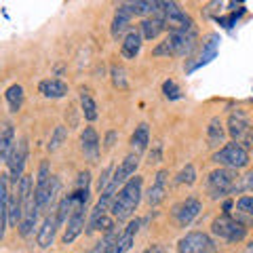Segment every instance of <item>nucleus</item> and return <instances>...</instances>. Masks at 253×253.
<instances>
[{"label":"nucleus","instance_id":"obj_1","mask_svg":"<svg viewBox=\"0 0 253 253\" xmlns=\"http://www.w3.org/2000/svg\"><path fill=\"white\" fill-rule=\"evenodd\" d=\"M141 194H144V177L133 175L121 190H118V194L114 196L112 209H110L112 219H116V221L131 219L133 213L137 211L139 203H141Z\"/></svg>","mask_w":253,"mask_h":253},{"label":"nucleus","instance_id":"obj_2","mask_svg":"<svg viewBox=\"0 0 253 253\" xmlns=\"http://www.w3.org/2000/svg\"><path fill=\"white\" fill-rule=\"evenodd\" d=\"M59 194V179L51 175V169H49V163L42 161L41 163V169L36 173V186H34V196H32V201L36 203V207L44 211L46 215H49V209L53 201L57 199Z\"/></svg>","mask_w":253,"mask_h":253},{"label":"nucleus","instance_id":"obj_3","mask_svg":"<svg viewBox=\"0 0 253 253\" xmlns=\"http://www.w3.org/2000/svg\"><path fill=\"white\" fill-rule=\"evenodd\" d=\"M207 190L211 199H226V196L239 194L241 192V177L239 173L232 169H224L219 167L215 171L209 173L207 177Z\"/></svg>","mask_w":253,"mask_h":253},{"label":"nucleus","instance_id":"obj_4","mask_svg":"<svg viewBox=\"0 0 253 253\" xmlns=\"http://www.w3.org/2000/svg\"><path fill=\"white\" fill-rule=\"evenodd\" d=\"M211 234L217 236V239H224L226 243H241L247 236V226H243L230 213H221V215L213 219Z\"/></svg>","mask_w":253,"mask_h":253},{"label":"nucleus","instance_id":"obj_5","mask_svg":"<svg viewBox=\"0 0 253 253\" xmlns=\"http://www.w3.org/2000/svg\"><path fill=\"white\" fill-rule=\"evenodd\" d=\"M211 161L224 169L239 171V169L249 167V152L245 148H241L239 144L230 141V144H224L219 150H215L211 156Z\"/></svg>","mask_w":253,"mask_h":253},{"label":"nucleus","instance_id":"obj_6","mask_svg":"<svg viewBox=\"0 0 253 253\" xmlns=\"http://www.w3.org/2000/svg\"><path fill=\"white\" fill-rule=\"evenodd\" d=\"M161 17L165 19V26L169 32H177V30H188V28H196L194 19L186 13V9H181L177 2H158V11Z\"/></svg>","mask_w":253,"mask_h":253},{"label":"nucleus","instance_id":"obj_7","mask_svg":"<svg viewBox=\"0 0 253 253\" xmlns=\"http://www.w3.org/2000/svg\"><path fill=\"white\" fill-rule=\"evenodd\" d=\"M228 135L232 137L234 144H239L249 152L253 150V126L249 123V118L243 112H232L228 118Z\"/></svg>","mask_w":253,"mask_h":253},{"label":"nucleus","instance_id":"obj_8","mask_svg":"<svg viewBox=\"0 0 253 253\" xmlns=\"http://www.w3.org/2000/svg\"><path fill=\"white\" fill-rule=\"evenodd\" d=\"M28 152H30V144H28V137H21L17 144H15L13 152L6 161V167H9V179L13 188L19 184V179L26 175V163H28Z\"/></svg>","mask_w":253,"mask_h":253},{"label":"nucleus","instance_id":"obj_9","mask_svg":"<svg viewBox=\"0 0 253 253\" xmlns=\"http://www.w3.org/2000/svg\"><path fill=\"white\" fill-rule=\"evenodd\" d=\"M215 243L207 232H188L177 241V253H213Z\"/></svg>","mask_w":253,"mask_h":253},{"label":"nucleus","instance_id":"obj_10","mask_svg":"<svg viewBox=\"0 0 253 253\" xmlns=\"http://www.w3.org/2000/svg\"><path fill=\"white\" fill-rule=\"evenodd\" d=\"M169 38H171L175 57H190L196 46H199V32H196V28L169 32Z\"/></svg>","mask_w":253,"mask_h":253},{"label":"nucleus","instance_id":"obj_11","mask_svg":"<svg viewBox=\"0 0 253 253\" xmlns=\"http://www.w3.org/2000/svg\"><path fill=\"white\" fill-rule=\"evenodd\" d=\"M203 211V203L199 199H194V196H188V199L179 201L177 205H173L171 209V215L175 219V224L179 228H188L192 221L201 215Z\"/></svg>","mask_w":253,"mask_h":253},{"label":"nucleus","instance_id":"obj_12","mask_svg":"<svg viewBox=\"0 0 253 253\" xmlns=\"http://www.w3.org/2000/svg\"><path fill=\"white\" fill-rule=\"evenodd\" d=\"M86 219H89V213H86V207H78L72 209L70 217L63 226V234H61V243L63 245H72L78 236L83 234V230L86 228Z\"/></svg>","mask_w":253,"mask_h":253},{"label":"nucleus","instance_id":"obj_13","mask_svg":"<svg viewBox=\"0 0 253 253\" xmlns=\"http://www.w3.org/2000/svg\"><path fill=\"white\" fill-rule=\"evenodd\" d=\"M137 167H139V156L137 154H126L123 161H121V165L114 169V177H112V186L114 188H118L121 190L126 181H129L133 175H135V171H137Z\"/></svg>","mask_w":253,"mask_h":253},{"label":"nucleus","instance_id":"obj_14","mask_svg":"<svg viewBox=\"0 0 253 253\" xmlns=\"http://www.w3.org/2000/svg\"><path fill=\"white\" fill-rule=\"evenodd\" d=\"M167 184H169V171L158 169L152 186H150L148 194H146V203L150 205V207H158V205L165 201V196H167Z\"/></svg>","mask_w":253,"mask_h":253},{"label":"nucleus","instance_id":"obj_15","mask_svg":"<svg viewBox=\"0 0 253 253\" xmlns=\"http://www.w3.org/2000/svg\"><path fill=\"white\" fill-rule=\"evenodd\" d=\"M59 221H57V215H55V211H51L49 215H46L42 219V224H41V230L36 232V245L41 249H49L53 241H55V234H57L59 230Z\"/></svg>","mask_w":253,"mask_h":253},{"label":"nucleus","instance_id":"obj_16","mask_svg":"<svg viewBox=\"0 0 253 253\" xmlns=\"http://www.w3.org/2000/svg\"><path fill=\"white\" fill-rule=\"evenodd\" d=\"M131 21H133V15L129 13V9H126V4H118V9L114 13V19H112V26H110V34H112L114 41L125 38L133 30Z\"/></svg>","mask_w":253,"mask_h":253},{"label":"nucleus","instance_id":"obj_17","mask_svg":"<svg viewBox=\"0 0 253 253\" xmlns=\"http://www.w3.org/2000/svg\"><path fill=\"white\" fill-rule=\"evenodd\" d=\"M139 226H141L139 219H129V224L125 226V230L121 232V236H118V241L114 243V247H112L110 253H129L131 247H133V243H135Z\"/></svg>","mask_w":253,"mask_h":253},{"label":"nucleus","instance_id":"obj_18","mask_svg":"<svg viewBox=\"0 0 253 253\" xmlns=\"http://www.w3.org/2000/svg\"><path fill=\"white\" fill-rule=\"evenodd\" d=\"M9 201H11L9 175L0 173V241L4 239L6 226H9Z\"/></svg>","mask_w":253,"mask_h":253},{"label":"nucleus","instance_id":"obj_19","mask_svg":"<svg viewBox=\"0 0 253 253\" xmlns=\"http://www.w3.org/2000/svg\"><path fill=\"white\" fill-rule=\"evenodd\" d=\"M38 93L44 95L46 99H61L70 93V86L61 78H44L38 83Z\"/></svg>","mask_w":253,"mask_h":253},{"label":"nucleus","instance_id":"obj_20","mask_svg":"<svg viewBox=\"0 0 253 253\" xmlns=\"http://www.w3.org/2000/svg\"><path fill=\"white\" fill-rule=\"evenodd\" d=\"M165 30H167V26H165V19L158 13H154L152 17L141 19V23H139V34L144 41H154V38L161 36Z\"/></svg>","mask_w":253,"mask_h":253},{"label":"nucleus","instance_id":"obj_21","mask_svg":"<svg viewBox=\"0 0 253 253\" xmlns=\"http://www.w3.org/2000/svg\"><path fill=\"white\" fill-rule=\"evenodd\" d=\"M81 148L84 156H89L91 161H97L99 158V150H101V144H99V135L93 126H84V131L81 133Z\"/></svg>","mask_w":253,"mask_h":253},{"label":"nucleus","instance_id":"obj_22","mask_svg":"<svg viewBox=\"0 0 253 253\" xmlns=\"http://www.w3.org/2000/svg\"><path fill=\"white\" fill-rule=\"evenodd\" d=\"M15 144H17V139H15V129L11 123H2L0 125V161H9V156L13 152Z\"/></svg>","mask_w":253,"mask_h":253},{"label":"nucleus","instance_id":"obj_23","mask_svg":"<svg viewBox=\"0 0 253 253\" xmlns=\"http://www.w3.org/2000/svg\"><path fill=\"white\" fill-rule=\"evenodd\" d=\"M141 44H144V38L137 30H131L129 34L123 38V44H121V55L125 59H135L139 51H141Z\"/></svg>","mask_w":253,"mask_h":253},{"label":"nucleus","instance_id":"obj_24","mask_svg":"<svg viewBox=\"0 0 253 253\" xmlns=\"http://www.w3.org/2000/svg\"><path fill=\"white\" fill-rule=\"evenodd\" d=\"M148 146H150V126L148 123H141L135 126V131L131 135V152L141 156L148 150Z\"/></svg>","mask_w":253,"mask_h":253},{"label":"nucleus","instance_id":"obj_25","mask_svg":"<svg viewBox=\"0 0 253 253\" xmlns=\"http://www.w3.org/2000/svg\"><path fill=\"white\" fill-rule=\"evenodd\" d=\"M38 215H41V209H38L36 203L32 201V203L28 205L26 213H23L19 226H17V230H19V234L23 236V239H28V236L34 232V228H36V224H38Z\"/></svg>","mask_w":253,"mask_h":253},{"label":"nucleus","instance_id":"obj_26","mask_svg":"<svg viewBox=\"0 0 253 253\" xmlns=\"http://www.w3.org/2000/svg\"><path fill=\"white\" fill-rule=\"evenodd\" d=\"M226 139V129H224V123H221L219 116H213L209 121V126H207V141L211 148H221Z\"/></svg>","mask_w":253,"mask_h":253},{"label":"nucleus","instance_id":"obj_27","mask_svg":"<svg viewBox=\"0 0 253 253\" xmlns=\"http://www.w3.org/2000/svg\"><path fill=\"white\" fill-rule=\"evenodd\" d=\"M217 49H219V36H217V34H209L207 41H205V44H203L201 59L196 61L192 68H190V72H192V70H196V68H201V66H205V63H209L211 59H215Z\"/></svg>","mask_w":253,"mask_h":253},{"label":"nucleus","instance_id":"obj_28","mask_svg":"<svg viewBox=\"0 0 253 253\" xmlns=\"http://www.w3.org/2000/svg\"><path fill=\"white\" fill-rule=\"evenodd\" d=\"M118 236H121V230L114 226V228H110L108 232H104V236L95 243V247L89 251V253H110L114 247V243L118 241Z\"/></svg>","mask_w":253,"mask_h":253},{"label":"nucleus","instance_id":"obj_29","mask_svg":"<svg viewBox=\"0 0 253 253\" xmlns=\"http://www.w3.org/2000/svg\"><path fill=\"white\" fill-rule=\"evenodd\" d=\"M6 97V104H9V110L13 114H17L21 106H23V99H26V93H23V86L21 84H11L4 93Z\"/></svg>","mask_w":253,"mask_h":253},{"label":"nucleus","instance_id":"obj_30","mask_svg":"<svg viewBox=\"0 0 253 253\" xmlns=\"http://www.w3.org/2000/svg\"><path fill=\"white\" fill-rule=\"evenodd\" d=\"M81 108H83V116H84V121H97V116H99V110H97V104H95V99H93V95L89 91H81Z\"/></svg>","mask_w":253,"mask_h":253},{"label":"nucleus","instance_id":"obj_31","mask_svg":"<svg viewBox=\"0 0 253 253\" xmlns=\"http://www.w3.org/2000/svg\"><path fill=\"white\" fill-rule=\"evenodd\" d=\"M66 139H68V129L63 125H57L51 133V139H49V144H46V150H49V152H57V150L66 144Z\"/></svg>","mask_w":253,"mask_h":253},{"label":"nucleus","instance_id":"obj_32","mask_svg":"<svg viewBox=\"0 0 253 253\" xmlns=\"http://www.w3.org/2000/svg\"><path fill=\"white\" fill-rule=\"evenodd\" d=\"M194 181H196V169H194V165H192V163H188L186 167L177 173L175 184H177V186H192Z\"/></svg>","mask_w":253,"mask_h":253},{"label":"nucleus","instance_id":"obj_33","mask_svg":"<svg viewBox=\"0 0 253 253\" xmlns=\"http://www.w3.org/2000/svg\"><path fill=\"white\" fill-rule=\"evenodd\" d=\"M234 209H236V213H241V215L253 217V194L241 196V199L234 203Z\"/></svg>","mask_w":253,"mask_h":253},{"label":"nucleus","instance_id":"obj_34","mask_svg":"<svg viewBox=\"0 0 253 253\" xmlns=\"http://www.w3.org/2000/svg\"><path fill=\"white\" fill-rule=\"evenodd\" d=\"M112 177H114V165H108V167L101 171L99 179H97V192H99V194L108 190V186L112 184Z\"/></svg>","mask_w":253,"mask_h":253},{"label":"nucleus","instance_id":"obj_35","mask_svg":"<svg viewBox=\"0 0 253 253\" xmlns=\"http://www.w3.org/2000/svg\"><path fill=\"white\" fill-rule=\"evenodd\" d=\"M110 74H112L114 86H118V89H126V86H129V81H126V72H125L121 66H112Z\"/></svg>","mask_w":253,"mask_h":253},{"label":"nucleus","instance_id":"obj_36","mask_svg":"<svg viewBox=\"0 0 253 253\" xmlns=\"http://www.w3.org/2000/svg\"><path fill=\"white\" fill-rule=\"evenodd\" d=\"M152 55H154V57H175V55H173V44H171V38L167 36V38H165V41H163L161 44L154 46Z\"/></svg>","mask_w":253,"mask_h":253},{"label":"nucleus","instance_id":"obj_37","mask_svg":"<svg viewBox=\"0 0 253 253\" xmlns=\"http://www.w3.org/2000/svg\"><path fill=\"white\" fill-rule=\"evenodd\" d=\"M163 93H165V97L167 99H179L181 97V91H179V86H177V83L173 81V78H169V81L163 83Z\"/></svg>","mask_w":253,"mask_h":253},{"label":"nucleus","instance_id":"obj_38","mask_svg":"<svg viewBox=\"0 0 253 253\" xmlns=\"http://www.w3.org/2000/svg\"><path fill=\"white\" fill-rule=\"evenodd\" d=\"M241 192H249V194H253V171L245 173V175L241 177Z\"/></svg>","mask_w":253,"mask_h":253},{"label":"nucleus","instance_id":"obj_39","mask_svg":"<svg viewBox=\"0 0 253 253\" xmlns=\"http://www.w3.org/2000/svg\"><path fill=\"white\" fill-rule=\"evenodd\" d=\"M89 179H91V173H89V171H83L81 175H78L76 188H89Z\"/></svg>","mask_w":253,"mask_h":253},{"label":"nucleus","instance_id":"obj_40","mask_svg":"<svg viewBox=\"0 0 253 253\" xmlns=\"http://www.w3.org/2000/svg\"><path fill=\"white\" fill-rule=\"evenodd\" d=\"M161 150H163V146L158 144L154 152H150V161H148L150 165H156V163H161Z\"/></svg>","mask_w":253,"mask_h":253},{"label":"nucleus","instance_id":"obj_41","mask_svg":"<svg viewBox=\"0 0 253 253\" xmlns=\"http://www.w3.org/2000/svg\"><path fill=\"white\" fill-rule=\"evenodd\" d=\"M114 139H116V131H110L108 137H106V148H112L114 146Z\"/></svg>","mask_w":253,"mask_h":253},{"label":"nucleus","instance_id":"obj_42","mask_svg":"<svg viewBox=\"0 0 253 253\" xmlns=\"http://www.w3.org/2000/svg\"><path fill=\"white\" fill-rule=\"evenodd\" d=\"M139 253H163V249L158 247V245H152L150 249H144V251H139Z\"/></svg>","mask_w":253,"mask_h":253}]
</instances>
